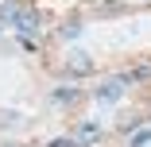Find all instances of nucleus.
I'll list each match as a JSON object with an SVG mask.
<instances>
[{
    "label": "nucleus",
    "instance_id": "obj_1",
    "mask_svg": "<svg viewBox=\"0 0 151 147\" xmlns=\"http://www.w3.org/2000/svg\"><path fill=\"white\" fill-rule=\"evenodd\" d=\"M120 97H124V81H120V77L105 81L101 89H97V101H105V105H112V101H120Z\"/></svg>",
    "mask_w": 151,
    "mask_h": 147
},
{
    "label": "nucleus",
    "instance_id": "obj_2",
    "mask_svg": "<svg viewBox=\"0 0 151 147\" xmlns=\"http://www.w3.org/2000/svg\"><path fill=\"white\" fill-rule=\"evenodd\" d=\"M70 70H74V74H89V70H93L89 54H81V50H78V54H70Z\"/></svg>",
    "mask_w": 151,
    "mask_h": 147
},
{
    "label": "nucleus",
    "instance_id": "obj_3",
    "mask_svg": "<svg viewBox=\"0 0 151 147\" xmlns=\"http://www.w3.org/2000/svg\"><path fill=\"white\" fill-rule=\"evenodd\" d=\"M97 136H101V128H97V124H93V120H85V124H81V128H78V143H93V139H97Z\"/></svg>",
    "mask_w": 151,
    "mask_h": 147
},
{
    "label": "nucleus",
    "instance_id": "obj_4",
    "mask_svg": "<svg viewBox=\"0 0 151 147\" xmlns=\"http://www.w3.org/2000/svg\"><path fill=\"white\" fill-rule=\"evenodd\" d=\"M19 124V112H12V108H0V128H16Z\"/></svg>",
    "mask_w": 151,
    "mask_h": 147
},
{
    "label": "nucleus",
    "instance_id": "obj_5",
    "mask_svg": "<svg viewBox=\"0 0 151 147\" xmlns=\"http://www.w3.org/2000/svg\"><path fill=\"white\" fill-rule=\"evenodd\" d=\"M54 101H58V105H70V101H78V93L70 89V85H62V89L54 93Z\"/></svg>",
    "mask_w": 151,
    "mask_h": 147
},
{
    "label": "nucleus",
    "instance_id": "obj_6",
    "mask_svg": "<svg viewBox=\"0 0 151 147\" xmlns=\"http://www.w3.org/2000/svg\"><path fill=\"white\" fill-rule=\"evenodd\" d=\"M136 124H139V116H124V120H120V132H132Z\"/></svg>",
    "mask_w": 151,
    "mask_h": 147
},
{
    "label": "nucleus",
    "instance_id": "obj_7",
    "mask_svg": "<svg viewBox=\"0 0 151 147\" xmlns=\"http://www.w3.org/2000/svg\"><path fill=\"white\" fill-rule=\"evenodd\" d=\"M143 143H151V132H139V136L132 139V147H143Z\"/></svg>",
    "mask_w": 151,
    "mask_h": 147
},
{
    "label": "nucleus",
    "instance_id": "obj_8",
    "mask_svg": "<svg viewBox=\"0 0 151 147\" xmlns=\"http://www.w3.org/2000/svg\"><path fill=\"white\" fill-rule=\"evenodd\" d=\"M47 147H78V139H54V143H47Z\"/></svg>",
    "mask_w": 151,
    "mask_h": 147
}]
</instances>
